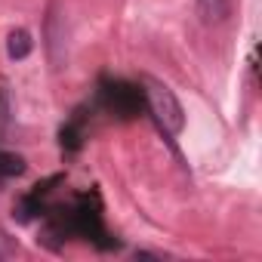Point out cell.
Masks as SVG:
<instances>
[{
  "mask_svg": "<svg viewBox=\"0 0 262 262\" xmlns=\"http://www.w3.org/2000/svg\"><path fill=\"white\" fill-rule=\"evenodd\" d=\"M148 105H151V114L158 117V123L167 133H182L185 129V111H182V102L173 96V90L151 83L148 86Z\"/></svg>",
  "mask_w": 262,
  "mask_h": 262,
  "instance_id": "1",
  "label": "cell"
},
{
  "mask_svg": "<svg viewBox=\"0 0 262 262\" xmlns=\"http://www.w3.org/2000/svg\"><path fill=\"white\" fill-rule=\"evenodd\" d=\"M194 10H198L201 25L219 28V25H225L228 16H231V0H194Z\"/></svg>",
  "mask_w": 262,
  "mask_h": 262,
  "instance_id": "2",
  "label": "cell"
},
{
  "mask_svg": "<svg viewBox=\"0 0 262 262\" xmlns=\"http://www.w3.org/2000/svg\"><path fill=\"white\" fill-rule=\"evenodd\" d=\"M31 50H34V40H31V34L25 31V28H13L10 34H7V53H10V59H28L31 56Z\"/></svg>",
  "mask_w": 262,
  "mask_h": 262,
  "instance_id": "3",
  "label": "cell"
}]
</instances>
